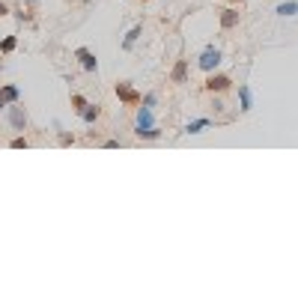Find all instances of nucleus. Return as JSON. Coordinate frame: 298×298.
I'll return each mask as SVG.
<instances>
[{"instance_id":"b1692460","label":"nucleus","mask_w":298,"mask_h":298,"mask_svg":"<svg viewBox=\"0 0 298 298\" xmlns=\"http://www.w3.org/2000/svg\"><path fill=\"white\" fill-rule=\"evenodd\" d=\"M24 3H39V0H24Z\"/></svg>"},{"instance_id":"2eb2a0df","label":"nucleus","mask_w":298,"mask_h":298,"mask_svg":"<svg viewBox=\"0 0 298 298\" xmlns=\"http://www.w3.org/2000/svg\"><path fill=\"white\" fill-rule=\"evenodd\" d=\"M137 137H140V140H158V137H161V129H158V126H149V129L137 132Z\"/></svg>"},{"instance_id":"6ab92c4d","label":"nucleus","mask_w":298,"mask_h":298,"mask_svg":"<svg viewBox=\"0 0 298 298\" xmlns=\"http://www.w3.org/2000/svg\"><path fill=\"white\" fill-rule=\"evenodd\" d=\"M24 146H27V140H24V137H21V134H18V137H15V140H12V149H24Z\"/></svg>"},{"instance_id":"423d86ee","label":"nucleus","mask_w":298,"mask_h":298,"mask_svg":"<svg viewBox=\"0 0 298 298\" xmlns=\"http://www.w3.org/2000/svg\"><path fill=\"white\" fill-rule=\"evenodd\" d=\"M75 57L81 60V66L87 69V72H99V60H96V54H93V51H87V48H78V51H75Z\"/></svg>"},{"instance_id":"5701e85b","label":"nucleus","mask_w":298,"mask_h":298,"mask_svg":"<svg viewBox=\"0 0 298 298\" xmlns=\"http://www.w3.org/2000/svg\"><path fill=\"white\" fill-rule=\"evenodd\" d=\"M230 3H232V6H235V3H242V0H230Z\"/></svg>"},{"instance_id":"39448f33","label":"nucleus","mask_w":298,"mask_h":298,"mask_svg":"<svg viewBox=\"0 0 298 298\" xmlns=\"http://www.w3.org/2000/svg\"><path fill=\"white\" fill-rule=\"evenodd\" d=\"M149 126H155V113H152V107H137V120H134V134L143 132V129H149Z\"/></svg>"},{"instance_id":"9d476101","label":"nucleus","mask_w":298,"mask_h":298,"mask_svg":"<svg viewBox=\"0 0 298 298\" xmlns=\"http://www.w3.org/2000/svg\"><path fill=\"white\" fill-rule=\"evenodd\" d=\"M209 126H212V120H209V116H200V120H191L182 132H185V134H200V132H206Z\"/></svg>"},{"instance_id":"7ed1b4c3","label":"nucleus","mask_w":298,"mask_h":298,"mask_svg":"<svg viewBox=\"0 0 298 298\" xmlns=\"http://www.w3.org/2000/svg\"><path fill=\"white\" fill-rule=\"evenodd\" d=\"M230 78H227V75H215V72H209V78H206V84H203V87H206V90H209V93H224V90H230Z\"/></svg>"},{"instance_id":"f8f14e48","label":"nucleus","mask_w":298,"mask_h":298,"mask_svg":"<svg viewBox=\"0 0 298 298\" xmlns=\"http://www.w3.org/2000/svg\"><path fill=\"white\" fill-rule=\"evenodd\" d=\"M280 18H292V15H298V3L295 0H283V3H277V9H274Z\"/></svg>"},{"instance_id":"4468645a","label":"nucleus","mask_w":298,"mask_h":298,"mask_svg":"<svg viewBox=\"0 0 298 298\" xmlns=\"http://www.w3.org/2000/svg\"><path fill=\"white\" fill-rule=\"evenodd\" d=\"M81 116H84V123H87V126H93V123L101 116V107H99V104H87V107L81 110Z\"/></svg>"},{"instance_id":"a211bd4d","label":"nucleus","mask_w":298,"mask_h":298,"mask_svg":"<svg viewBox=\"0 0 298 298\" xmlns=\"http://www.w3.org/2000/svg\"><path fill=\"white\" fill-rule=\"evenodd\" d=\"M140 104H146V107H155V104H158V96H155V93H146V96L140 99Z\"/></svg>"},{"instance_id":"412c9836","label":"nucleus","mask_w":298,"mask_h":298,"mask_svg":"<svg viewBox=\"0 0 298 298\" xmlns=\"http://www.w3.org/2000/svg\"><path fill=\"white\" fill-rule=\"evenodd\" d=\"M3 15H9V6H6V3L0 0V18H3Z\"/></svg>"},{"instance_id":"6e6552de","label":"nucleus","mask_w":298,"mask_h":298,"mask_svg":"<svg viewBox=\"0 0 298 298\" xmlns=\"http://www.w3.org/2000/svg\"><path fill=\"white\" fill-rule=\"evenodd\" d=\"M170 81L173 84H185L188 81V60H176V66L170 72Z\"/></svg>"},{"instance_id":"1a4fd4ad","label":"nucleus","mask_w":298,"mask_h":298,"mask_svg":"<svg viewBox=\"0 0 298 298\" xmlns=\"http://www.w3.org/2000/svg\"><path fill=\"white\" fill-rule=\"evenodd\" d=\"M251 107H254V96H251V87H248V84H242V87H239V110H245V113H248Z\"/></svg>"},{"instance_id":"9b49d317","label":"nucleus","mask_w":298,"mask_h":298,"mask_svg":"<svg viewBox=\"0 0 298 298\" xmlns=\"http://www.w3.org/2000/svg\"><path fill=\"white\" fill-rule=\"evenodd\" d=\"M0 96H3L6 104H15V101L21 99V90H18L15 84H3V87H0Z\"/></svg>"},{"instance_id":"20e7f679","label":"nucleus","mask_w":298,"mask_h":298,"mask_svg":"<svg viewBox=\"0 0 298 298\" xmlns=\"http://www.w3.org/2000/svg\"><path fill=\"white\" fill-rule=\"evenodd\" d=\"M116 99H120V101H126V104H132V107H137L143 96H137V93H134V90H132V84L120 81V84H116Z\"/></svg>"},{"instance_id":"ddd939ff","label":"nucleus","mask_w":298,"mask_h":298,"mask_svg":"<svg viewBox=\"0 0 298 298\" xmlns=\"http://www.w3.org/2000/svg\"><path fill=\"white\" fill-rule=\"evenodd\" d=\"M140 33H143V27H140V24H134L132 30L126 33V39H123V51H132V48H134V42L140 39Z\"/></svg>"},{"instance_id":"0eeeda50","label":"nucleus","mask_w":298,"mask_h":298,"mask_svg":"<svg viewBox=\"0 0 298 298\" xmlns=\"http://www.w3.org/2000/svg\"><path fill=\"white\" fill-rule=\"evenodd\" d=\"M239 18H242L239 9H235V6H227V9L221 12V27H224V30H232V27L239 24Z\"/></svg>"},{"instance_id":"dca6fc26","label":"nucleus","mask_w":298,"mask_h":298,"mask_svg":"<svg viewBox=\"0 0 298 298\" xmlns=\"http://www.w3.org/2000/svg\"><path fill=\"white\" fill-rule=\"evenodd\" d=\"M15 45H18V39H15V36H6V39L0 42V51H3V54H12Z\"/></svg>"},{"instance_id":"f3484780","label":"nucleus","mask_w":298,"mask_h":298,"mask_svg":"<svg viewBox=\"0 0 298 298\" xmlns=\"http://www.w3.org/2000/svg\"><path fill=\"white\" fill-rule=\"evenodd\" d=\"M72 104H75V110H78V113H81V110H84V107H87V104H90V101L84 99V96H78V93H75V96H72Z\"/></svg>"},{"instance_id":"f257e3e1","label":"nucleus","mask_w":298,"mask_h":298,"mask_svg":"<svg viewBox=\"0 0 298 298\" xmlns=\"http://www.w3.org/2000/svg\"><path fill=\"white\" fill-rule=\"evenodd\" d=\"M221 60H224V54H221L215 45H206V48L200 51V57H197V66L209 75V72H215V69L221 66Z\"/></svg>"},{"instance_id":"393cba45","label":"nucleus","mask_w":298,"mask_h":298,"mask_svg":"<svg viewBox=\"0 0 298 298\" xmlns=\"http://www.w3.org/2000/svg\"><path fill=\"white\" fill-rule=\"evenodd\" d=\"M143 3H146V0H143Z\"/></svg>"},{"instance_id":"aec40b11","label":"nucleus","mask_w":298,"mask_h":298,"mask_svg":"<svg viewBox=\"0 0 298 298\" xmlns=\"http://www.w3.org/2000/svg\"><path fill=\"white\" fill-rule=\"evenodd\" d=\"M60 143H66V146H69V143H75V137H72V134H66V132H63V134H60Z\"/></svg>"},{"instance_id":"f03ea898","label":"nucleus","mask_w":298,"mask_h":298,"mask_svg":"<svg viewBox=\"0 0 298 298\" xmlns=\"http://www.w3.org/2000/svg\"><path fill=\"white\" fill-rule=\"evenodd\" d=\"M9 126L15 129V132H27V113H24V107L15 101V104H9Z\"/></svg>"},{"instance_id":"4be33fe9","label":"nucleus","mask_w":298,"mask_h":298,"mask_svg":"<svg viewBox=\"0 0 298 298\" xmlns=\"http://www.w3.org/2000/svg\"><path fill=\"white\" fill-rule=\"evenodd\" d=\"M3 107H9V104H6V101H3V96H0V110H3Z\"/></svg>"}]
</instances>
